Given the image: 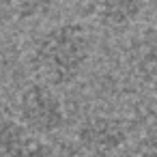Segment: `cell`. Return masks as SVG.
<instances>
[{
	"instance_id": "obj_9",
	"label": "cell",
	"mask_w": 157,
	"mask_h": 157,
	"mask_svg": "<svg viewBox=\"0 0 157 157\" xmlns=\"http://www.w3.org/2000/svg\"><path fill=\"white\" fill-rule=\"evenodd\" d=\"M155 84H157V80H155Z\"/></svg>"
},
{
	"instance_id": "obj_7",
	"label": "cell",
	"mask_w": 157,
	"mask_h": 157,
	"mask_svg": "<svg viewBox=\"0 0 157 157\" xmlns=\"http://www.w3.org/2000/svg\"><path fill=\"white\" fill-rule=\"evenodd\" d=\"M13 157H56V151L48 142H43L39 138H30V142L24 146V151H20Z\"/></svg>"
},
{
	"instance_id": "obj_5",
	"label": "cell",
	"mask_w": 157,
	"mask_h": 157,
	"mask_svg": "<svg viewBox=\"0 0 157 157\" xmlns=\"http://www.w3.org/2000/svg\"><path fill=\"white\" fill-rule=\"evenodd\" d=\"M133 67L144 82L157 80V30H146L133 43Z\"/></svg>"
},
{
	"instance_id": "obj_8",
	"label": "cell",
	"mask_w": 157,
	"mask_h": 157,
	"mask_svg": "<svg viewBox=\"0 0 157 157\" xmlns=\"http://www.w3.org/2000/svg\"><path fill=\"white\" fill-rule=\"evenodd\" d=\"M140 157H157V129L148 131L140 142Z\"/></svg>"
},
{
	"instance_id": "obj_4",
	"label": "cell",
	"mask_w": 157,
	"mask_h": 157,
	"mask_svg": "<svg viewBox=\"0 0 157 157\" xmlns=\"http://www.w3.org/2000/svg\"><path fill=\"white\" fill-rule=\"evenodd\" d=\"M144 11V2L140 0H103L95 7L97 20L108 28L129 26Z\"/></svg>"
},
{
	"instance_id": "obj_2",
	"label": "cell",
	"mask_w": 157,
	"mask_h": 157,
	"mask_svg": "<svg viewBox=\"0 0 157 157\" xmlns=\"http://www.w3.org/2000/svg\"><path fill=\"white\" fill-rule=\"evenodd\" d=\"M17 112H20V125L30 136H50L58 131L67 121L58 93L39 82L28 84L20 93Z\"/></svg>"
},
{
	"instance_id": "obj_6",
	"label": "cell",
	"mask_w": 157,
	"mask_h": 157,
	"mask_svg": "<svg viewBox=\"0 0 157 157\" xmlns=\"http://www.w3.org/2000/svg\"><path fill=\"white\" fill-rule=\"evenodd\" d=\"M30 133L13 118H0V157H13L30 142Z\"/></svg>"
},
{
	"instance_id": "obj_3",
	"label": "cell",
	"mask_w": 157,
	"mask_h": 157,
	"mask_svg": "<svg viewBox=\"0 0 157 157\" xmlns=\"http://www.w3.org/2000/svg\"><path fill=\"white\" fill-rule=\"evenodd\" d=\"M127 144V127L114 116H88L75 129V148L88 155L116 157Z\"/></svg>"
},
{
	"instance_id": "obj_1",
	"label": "cell",
	"mask_w": 157,
	"mask_h": 157,
	"mask_svg": "<svg viewBox=\"0 0 157 157\" xmlns=\"http://www.w3.org/2000/svg\"><path fill=\"white\" fill-rule=\"evenodd\" d=\"M93 52V39L84 24L65 22L45 30L30 54V67L39 84L63 86L73 82Z\"/></svg>"
}]
</instances>
